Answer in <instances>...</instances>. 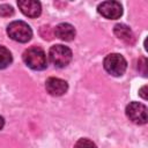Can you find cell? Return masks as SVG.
<instances>
[{
	"instance_id": "cell-11",
	"label": "cell",
	"mask_w": 148,
	"mask_h": 148,
	"mask_svg": "<svg viewBox=\"0 0 148 148\" xmlns=\"http://www.w3.org/2000/svg\"><path fill=\"white\" fill-rule=\"evenodd\" d=\"M12 60H13V58H12L9 50H7L5 46L0 45V69L6 68L12 62Z\"/></svg>"
},
{
	"instance_id": "cell-15",
	"label": "cell",
	"mask_w": 148,
	"mask_h": 148,
	"mask_svg": "<svg viewBox=\"0 0 148 148\" xmlns=\"http://www.w3.org/2000/svg\"><path fill=\"white\" fill-rule=\"evenodd\" d=\"M138 64H139V71L142 73V75L146 76L147 75V60H146V58H140Z\"/></svg>"
},
{
	"instance_id": "cell-12",
	"label": "cell",
	"mask_w": 148,
	"mask_h": 148,
	"mask_svg": "<svg viewBox=\"0 0 148 148\" xmlns=\"http://www.w3.org/2000/svg\"><path fill=\"white\" fill-rule=\"evenodd\" d=\"M39 34L44 39L51 40L54 37V30H52V28L50 25H43L39 29Z\"/></svg>"
},
{
	"instance_id": "cell-6",
	"label": "cell",
	"mask_w": 148,
	"mask_h": 148,
	"mask_svg": "<svg viewBox=\"0 0 148 148\" xmlns=\"http://www.w3.org/2000/svg\"><path fill=\"white\" fill-rule=\"evenodd\" d=\"M97 10L102 16L110 20L119 18L123 14L121 5L117 1H104L101 5H98Z\"/></svg>"
},
{
	"instance_id": "cell-14",
	"label": "cell",
	"mask_w": 148,
	"mask_h": 148,
	"mask_svg": "<svg viewBox=\"0 0 148 148\" xmlns=\"http://www.w3.org/2000/svg\"><path fill=\"white\" fill-rule=\"evenodd\" d=\"M14 14V9L12 6L9 5H1L0 6V15L3 16V17H7V16H10Z\"/></svg>"
},
{
	"instance_id": "cell-4",
	"label": "cell",
	"mask_w": 148,
	"mask_h": 148,
	"mask_svg": "<svg viewBox=\"0 0 148 148\" xmlns=\"http://www.w3.org/2000/svg\"><path fill=\"white\" fill-rule=\"evenodd\" d=\"M49 56H50V60L52 61V64L59 68L67 66L69 61L72 60L71 49L61 44L53 45L49 51Z\"/></svg>"
},
{
	"instance_id": "cell-9",
	"label": "cell",
	"mask_w": 148,
	"mask_h": 148,
	"mask_svg": "<svg viewBox=\"0 0 148 148\" xmlns=\"http://www.w3.org/2000/svg\"><path fill=\"white\" fill-rule=\"evenodd\" d=\"M113 32L114 35L121 39L124 43L126 44H130V45H133L134 42H135V37H134V34L133 31L130 29V27H127L126 24H123V23H119V24H116L114 28H113Z\"/></svg>"
},
{
	"instance_id": "cell-17",
	"label": "cell",
	"mask_w": 148,
	"mask_h": 148,
	"mask_svg": "<svg viewBox=\"0 0 148 148\" xmlns=\"http://www.w3.org/2000/svg\"><path fill=\"white\" fill-rule=\"evenodd\" d=\"M3 125H5V119H3V118L0 116V130L3 127Z\"/></svg>"
},
{
	"instance_id": "cell-2",
	"label": "cell",
	"mask_w": 148,
	"mask_h": 148,
	"mask_svg": "<svg viewBox=\"0 0 148 148\" xmlns=\"http://www.w3.org/2000/svg\"><path fill=\"white\" fill-rule=\"evenodd\" d=\"M7 34L13 40H16L20 43H25L30 40L32 37L31 28L23 21L12 22L7 28Z\"/></svg>"
},
{
	"instance_id": "cell-10",
	"label": "cell",
	"mask_w": 148,
	"mask_h": 148,
	"mask_svg": "<svg viewBox=\"0 0 148 148\" xmlns=\"http://www.w3.org/2000/svg\"><path fill=\"white\" fill-rule=\"evenodd\" d=\"M54 36H57L61 40L69 42L75 37V29L69 23H60L54 29Z\"/></svg>"
},
{
	"instance_id": "cell-8",
	"label": "cell",
	"mask_w": 148,
	"mask_h": 148,
	"mask_svg": "<svg viewBox=\"0 0 148 148\" xmlns=\"http://www.w3.org/2000/svg\"><path fill=\"white\" fill-rule=\"evenodd\" d=\"M21 12L28 17H37L40 15L42 7L38 1L35 0H20L17 2Z\"/></svg>"
},
{
	"instance_id": "cell-13",
	"label": "cell",
	"mask_w": 148,
	"mask_h": 148,
	"mask_svg": "<svg viewBox=\"0 0 148 148\" xmlns=\"http://www.w3.org/2000/svg\"><path fill=\"white\" fill-rule=\"evenodd\" d=\"M74 148H97V147L92 141H90L88 139H80L75 143Z\"/></svg>"
},
{
	"instance_id": "cell-3",
	"label": "cell",
	"mask_w": 148,
	"mask_h": 148,
	"mask_svg": "<svg viewBox=\"0 0 148 148\" xmlns=\"http://www.w3.org/2000/svg\"><path fill=\"white\" fill-rule=\"evenodd\" d=\"M127 62L125 58L119 53H111L105 57L104 59V68L105 71L113 75V76H120L126 71Z\"/></svg>"
},
{
	"instance_id": "cell-1",
	"label": "cell",
	"mask_w": 148,
	"mask_h": 148,
	"mask_svg": "<svg viewBox=\"0 0 148 148\" xmlns=\"http://www.w3.org/2000/svg\"><path fill=\"white\" fill-rule=\"evenodd\" d=\"M23 61L27 64L28 67L35 71H42L46 68L47 66V60H46V54L45 52L37 46L29 47L28 50L24 51L23 53Z\"/></svg>"
},
{
	"instance_id": "cell-5",
	"label": "cell",
	"mask_w": 148,
	"mask_h": 148,
	"mask_svg": "<svg viewBox=\"0 0 148 148\" xmlns=\"http://www.w3.org/2000/svg\"><path fill=\"white\" fill-rule=\"evenodd\" d=\"M126 116L131 121L138 125H143L147 123V108L139 102H132L126 106Z\"/></svg>"
},
{
	"instance_id": "cell-16",
	"label": "cell",
	"mask_w": 148,
	"mask_h": 148,
	"mask_svg": "<svg viewBox=\"0 0 148 148\" xmlns=\"http://www.w3.org/2000/svg\"><path fill=\"white\" fill-rule=\"evenodd\" d=\"M146 90H147V86H143L140 90H139V94L140 96L143 98V99H147V94H146Z\"/></svg>"
},
{
	"instance_id": "cell-7",
	"label": "cell",
	"mask_w": 148,
	"mask_h": 148,
	"mask_svg": "<svg viewBox=\"0 0 148 148\" xmlns=\"http://www.w3.org/2000/svg\"><path fill=\"white\" fill-rule=\"evenodd\" d=\"M45 88H46V90L50 95L61 96L67 91L68 84L65 80H61V79H58V77H49L46 80Z\"/></svg>"
}]
</instances>
